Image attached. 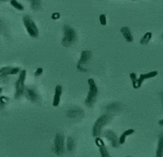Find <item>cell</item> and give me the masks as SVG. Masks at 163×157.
<instances>
[{
    "instance_id": "obj_12",
    "label": "cell",
    "mask_w": 163,
    "mask_h": 157,
    "mask_svg": "<svg viewBox=\"0 0 163 157\" xmlns=\"http://www.w3.org/2000/svg\"><path fill=\"white\" fill-rule=\"evenodd\" d=\"M158 71H153L150 72L149 73L147 74H140L139 78H138V88L141 87L142 83H143V81L144 80L148 79V78H150L152 77H154V76H156L158 75Z\"/></svg>"
},
{
    "instance_id": "obj_13",
    "label": "cell",
    "mask_w": 163,
    "mask_h": 157,
    "mask_svg": "<svg viewBox=\"0 0 163 157\" xmlns=\"http://www.w3.org/2000/svg\"><path fill=\"white\" fill-rule=\"evenodd\" d=\"M62 91H63V88H62V86L60 85H57L56 87H55V95H54V98H53V105L54 107L58 106V105L60 104V97H61V95H62Z\"/></svg>"
},
{
    "instance_id": "obj_7",
    "label": "cell",
    "mask_w": 163,
    "mask_h": 157,
    "mask_svg": "<svg viewBox=\"0 0 163 157\" xmlns=\"http://www.w3.org/2000/svg\"><path fill=\"white\" fill-rule=\"evenodd\" d=\"M103 136L109 140V142H111V145L113 147H118L120 144L119 139L114 132L111 131V130H107V131H104V133H103Z\"/></svg>"
},
{
    "instance_id": "obj_31",
    "label": "cell",
    "mask_w": 163,
    "mask_h": 157,
    "mask_svg": "<svg viewBox=\"0 0 163 157\" xmlns=\"http://www.w3.org/2000/svg\"><path fill=\"white\" fill-rule=\"evenodd\" d=\"M162 38L163 39V33H162Z\"/></svg>"
},
{
    "instance_id": "obj_3",
    "label": "cell",
    "mask_w": 163,
    "mask_h": 157,
    "mask_svg": "<svg viewBox=\"0 0 163 157\" xmlns=\"http://www.w3.org/2000/svg\"><path fill=\"white\" fill-rule=\"evenodd\" d=\"M111 120V117L109 114H103L99 117L95 122L92 128V135L94 137H98L102 133V128Z\"/></svg>"
},
{
    "instance_id": "obj_32",
    "label": "cell",
    "mask_w": 163,
    "mask_h": 157,
    "mask_svg": "<svg viewBox=\"0 0 163 157\" xmlns=\"http://www.w3.org/2000/svg\"><path fill=\"white\" fill-rule=\"evenodd\" d=\"M126 157H130V156H126Z\"/></svg>"
},
{
    "instance_id": "obj_23",
    "label": "cell",
    "mask_w": 163,
    "mask_h": 157,
    "mask_svg": "<svg viewBox=\"0 0 163 157\" xmlns=\"http://www.w3.org/2000/svg\"><path fill=\"white\" fill-rule=\"evenodd\" d=\"M41 1L39 0H32L30 1V7L34 10H38L41 7Z\"/></svg>"
},
{
    "instance_id": "obj_4",
    "label": "cell",
    "mask_w": 163,
    "mask_h": 157,
    "mask_svg": "<svg viewBox=\"0 0 163 157\" xmlns=\"http://www.w3.org/2000/svg\"><path fill=\"white\" fill-rule=\"evenodd\" d=\"M26 70H22L20 72L19 77H18V80L16 81L15 85H16V93H15V98L16 99L19 98L20 96L25 93V81L26 78Z\"/></svg>"
},
{
    "instance_id": "obj_22",
    "label": "cell",
    "mask_w": 163,
    "mask_h": 157,
    "mask_svg": "<svg viewBox=\"0 0 163 157\" xmlns=\"http://www.w3.org/2000/svg\"><path fill=\"white\" fill-rule=\"evenodd\" d=\"M10 3H11V4L13 6V7L20 10V11H22V10L24 9V6L22 5L21 3H20L19 1H16V0H11V1H10Z\"/></svg>"
},
{
    "instance_id": "obj_28",
    "label": "cell",
    "mask_w": 163,
    "mask_h": 157,
    "mask_svg": "<svg viewBox=\"0 0 163 157\" xmlns=\"http://www.w3.org/2000/svg\"><path fill=\"white\" fill-rule=\"evenodd\" d=\"M60 15L59 13H54L52 14L51 18H52L53 19H57V18H60Z\"/></svg>"
},
{
    "instance_id": "obj_5",
    "label": "cell",
    "mask_w": 163,
    "mask_h": 157,
    "mask_svg": "<svg viewBox=\"0 0 163 157\" xmlns=\"http://www.w3.org/2000/svg\"><path fill=\"white\" fill-rule=\"evenodd\" d=\"M24 25L25 27L28 34L32 37H36L39 35V30L32 18L30 16L25 15L22 18Z\"/></svg>"
},
{
    "instance_id": "obj_24",
    "label": "cell",
    "mask_w": 163,
    "mask_h": 157,
    "mask_svg": "<svg viewBox=\"0 0 163 157\" xmlns=\"http://www.w3.org/2000/svg\"><path fill=\"white\" fill-rule=\"evenodd\" d=\"M100 21L102 25H105L106 24V15H105V14H101L100 16Z\"/></svg>"
},
{
    "instance_id": "obj_16",
    "label": "cell",
    "mask_w": 163,
    "mask_h": 157,
    "mask_svg": "<svg viewBox=\"0 0 163 157\" xmlns=\"http://www.w3.org/2000/svg\"><path fill=\"white\" fill-rule=\"evenodd\" d=\"M134 132H135V131H134L133 129H128V130H127V131H125L123 133H122V135H121V137H120V138H119L120 144H124L127 136L132 135V134L134 133Z\"/></svg>"
},
{
    "instance_id": "obj_2",
    "label": "cell",
    "mask_w": 163,
    "mask_h": 157,
    "mask_svg": "<svg viewBox=\"0 0 163 157\" xmlns=\"http://www.w3.org/2000/svg\"><path fill=\"white\" fill-rule=\"evenodd\" d=\"M63 38L62 44L64 46H69L75 42L77 37L76 31L68 25H65L63 27Z\"/></svg>"
},
{
    "instance_id": "obj_17",
    "label": "cell",
    "mask_w": 163,
    "mask_h": 157,
    "mask_svg": "<svg viewBox=\"0 0 163 157\" xmlns=\"http://www.w3.org/2000/svg\"><path fill=\"white\" fill-rule=\"evenodd\" d=\"M152 38V33L150 32H146L145 34L142 37V38L140 40V44L142 45H146Z\"/></svg>"
},
{
    "instance_id": "obj_30",
    "label": "cell",
    "mask_w": 163,
    "mask_h": 157,
    "mask_svg": "<svg viewBox=\"0 0 163 157\" xmlns=\"http://www.w3.org/2000/svg\"><path fill=\"white\" fill-rule=\"evenodd\" d=\"M158 124L161 126H163V119H161V120L158 121Z\"/></svg>"
},
{
    "instance_id": "obj_15",
    "label": "cell",
    "mask_w": 163,
    "mask_h": 157,
    "mask_svg": "<svg viewBox=\"0 0 163 157\" xmlns=\"http://www.w3.org/2000/svg\"><path fill=\"white\" fill-rule=\"evenodd\" d=\"M156 157H163V133H162L159 135Z\"/></svg>"
},
{
    "instance_id": "obj_20",
    "label": "cell",
    "mask_w": 163,
    "mask_h": 157,
    "mask_svg": "<svg viewBox=\"0 0 163 157\" xmlns=\"http://www.w3.org/2000/svg\"><path fill=\"white\" fill-rule=\"evenodd\" d=\"M99 148H100L101 157H111L110 154H109L108 150H107V149L106 148L104 144V145L99 147Z\"/></svg>"
},
{
    "instance_id": "obj_6",
    "label": "cell",
    "mask_w": 163,
    "mask_h": 157,
    "mask_svg": "<svg viewBox=\"0 0 163 157\" xmlns=\"http://www.w3.org/2000/svg\"><path fill=\"white\" fill-rule=\"evenodd\" d=\"M54 152L57 156H62L65 152L64 135L62 133H57L54 140Z\"/></svg>"
},
{
    "instance_id": "obj_21",
    "label": "cell",
    "mask_w": 163,
    "mask_h": 157,
    "mask_svg": "<svg viewBox=\"0 0 163 157\" xmlns=\"http://www.w3.org/2000/svg\"><path fill=\"white\" fill-rule=\"evenodd\" d=\"M130 77L132 82L133 87L136 88V89H137V88H138V78H137V75H136V74L134 73V72L130 73Z\"/></svg>"
},
{
    "instance_id": "obj_19",
    "label": "cell",
    "mask_w": 163,
    "mask_h": 157,
    "mask_svg": "<svg viewBox=\"0 0 163 157\" xmlns=\"http://www.w3.org/2000/svg\"><path fill=\"white\" fill-rule=\"evenodd\" d=\"M75 148V142L72 138L69 137L67 142V149L69 152H72Z\"/></svg>"
},
{
    "instance_id": "obj_14",
    "label": "cell",
    "mask_w": 163,
    "mask_h": 157,
    "mask_svg": "<svg viewBox=\"0 0 163 157\" xmlns=\"http://www.w3.org/2000/svg\"><path fill=\"white\" fill-rule=\"evenodd\" d=\"M121 32L123 34V37H125V40L127 41V42H132L133 41V36L130 30L128 27L124 26L122 27L121 29Z\"/></svg>"
},
{
    "instance_id": "obj_9",
    "label": "cell",
    "mask_w": 163,
    "mask_h": 157,
    "mask_svg": "<svg viewBox=\"0 0 163 157\" xmlns=\"http://www.w3.org/2000/svg\"><path fill=\"white\" fill-rule=\"evenodd\" d=\"M67 116L72 119H76V118H80L83 116V110L80 107H74L70 109L67 112Z\"/></svg>"
},
{
    "instance_id": "obj_8",
    "label": "cell",
    "mask_w": 163,
    "mask_h": 157,
    "mask_svg": "<svg viewBox=\"0 0 163 157\" xmlns=\"http://www.w3.org/2000/svg\"><path fill=\"white\" fill-rule=\"evenodd\" d=\"M24 93L25 95L26 98L32 102H36L39 100V95L34 88L26 87Z\"/></svg>"
},
{
    "instance_id": "obj_25",
    "label": "cell",
    "mask_w": 163,
    "mask_h": 157,
    "mask_svg": "<svg viewBox=\"0 0 163 157\" xmlns=\"http://www.w3.org/2000/svg\"><path fill=\"white\" fill-rule=\"evenodd\" d=\"M95 143L97 145H98V147H100L102 145H104V142H103V140L101 139V138H97L96 140H95Z\"/></svg>"
},
{
    "instance_id": "obj_29",
    "label": "cell",
    "mask_w": 163,
    "mask_h": 157,
    "mask_svg": "<svg viewBox=\"0 0 163 157\" xmlns=\"http://www.w3.org/2000/svg\"><path fill=\"white\" fill-rule=\"evenodd\" d=\"M160 98H161V100H162V107H163V92L160 93Z\"/></svg>"
},
{
    "instance_id": "obj_26",
    "label": "cell",
    "mask_w": 163,
    "mask_h": 157,
    "mask_svg": "<svg viewBox=\"0 0 163 157\" xmlns=\"http://www.w3.org/2000/svg\"><path fill=\"white\" fill-rule=\"evenodd\" d=\"M43 73V69L42 67H39L38 69H37L36 71H35L34 72V75L35 76H39V75H41V74H42Z\"/></svg>"
},
{
    "instance_id": "obj_10",
    "label": "cell",
    "mask_w": 163,
    "mask_h": 157,
    "mask_svg": "<svg viewBox=\"0 0 163 157\" xmlns=\"http://www.w3.org/2000/svg\"><path fill=\"white\" fill-rule=\"evenodd\" d=\"M20 72L19 67H3L0 70L1 72V76H6L9 74H16Z\"/></svg>"
},
{
    "instance_id": "obj_1",
    "label": "cell",
    "mask_w": 163,
    "mask_h": 157,
    "mask_svg": "<svg viewBox=\"0 0 163 157\" xmlns=\"http://www.w3.org/2000/svg\"><path fill=\"white\" fill-rule=\"evenodd\" d=\"M88 83L89 84V92H88V96L85 100V104L88 107H92L95 102L96 98L98 97V88L93 78H89Z\"/></svg>"
},
{
    "instance_id": "obj_27",
    "label": "cell",
    "mask_w": 163,
    "mask_h": 157,
    "mask_svg": "<svg viewBox=\"0 0 163 157\" xmlns=\"http://www.w3.org/2000/svg\"><path fill=\"white\" fill-rule=\"evenodd\" d=\"M76 67H77V69L79 70V71L80 72H87L88 71V70L87 69H86V68H84L82 67V65H77V66H76Z\"/></svg>"
},
{
    "instance_id": "obj_11",
    "label": "cell",
    "mask_w": 163,
    "mask_h": 157,
    "mask_svg": "<svg viewBox=\"0 0 163 157\" xmlns=\"http://www.w3.org/2000/svg\"><path fill=\"white\" fill-rule=\"evenodd\" d=\"M92 56V52L88 50H84L81 52L79 61L78 62L77 65H83L84 64L87 63L90 61V58Z\"/></svg>"
},
{
    "instance_id": "obj_18",
    "label": "cell",
    "mask_w": 163,
    "mask_h": 157,
    "mask_svg": "<svg viewBox=\"0 0 163 157\" xmlns=\"http://www.w3.org/2000/svg\"><path fill=\"white\" fill-rule=\"evenodd\" d=\"M120 107H121V104L119 102H113L109 104V105H107L106 109L108 111H116L120 109Z\"/></svg>"
}]
</instances>
